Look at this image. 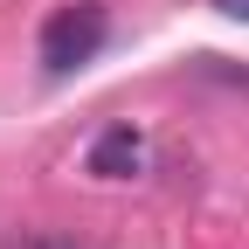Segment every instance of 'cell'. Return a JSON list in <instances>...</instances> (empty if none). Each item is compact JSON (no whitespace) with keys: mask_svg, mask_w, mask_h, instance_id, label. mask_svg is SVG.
<instances>
[{"mask_svg":"<svg viewBox=\"0 0 249 249\" xmlns=\"http://www.w3.org/2000/svg\"><path fill=\"white\" fill-rule=\"evenodd\" d=\"M222 14H235V21H249V0H214Z\"/></svg>","mask_w":249,"mask_h":249,"instance_id":"3","label":"cell"},{"mask_svg":"<svg viewBox=\"0 0 249 249\" xmlns=\"http://www.w3.org/2000/svg\"><path fill=\"white\" fill-rule=\"evenodd\" d=\"M104 7H90V0H76V7H62V14H49V28H42V70L49 76H70L76 62H90L104 49Z\"/></svg>","mask_w":249,"mask_h":249,"instance_id":"1","label":"cell"},{"mask_svg":"<svg viewBox=\"0 0 249 249\" xmlns=\"http://www.w3.org/2000/svg\"><path fill=\"white\" fill-rule=\"evenodd\" d=\"M139 166H145V132H139V124L97 132V145H90V173H97V180H132Z\"/></svg>","mask_w":249,"mask_h":249,"instance_id":"2","label":"cell"}]
</instances>
